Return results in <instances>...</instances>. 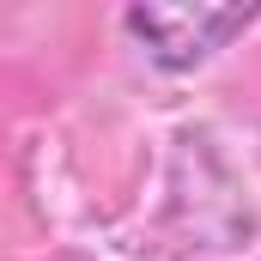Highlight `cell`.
Segmentation results:
<instances>
[{"instance_id":"cell-1","label":"cell","mask_w":261,"mask_h":261,"mask_svg":"<svg viewBox=\"0 0 261 261\" xmlns=\"http://www.w3.org/2000/svg\"><path fill=\"white\" fill-rule=\"evenodd\" d=\"M255 12L243 6H134L128 31L158 55L164 67H189L200 55H213L231 31H243Z\"/></svg>"}]
</instances>
